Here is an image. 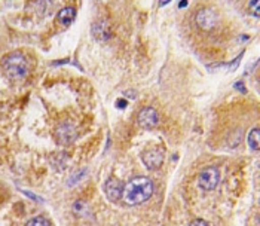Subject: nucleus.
Listing matches in <instances>:
<instances>
[{
    "label": "nucleus",
    "mask_w": 260,
    "mask_h": 226,
    "mask_svg": "<svg viewBox=\"0 0 260 226\" xmlns=\"http://www.w3.org/2000/svg\"><path fill=\"white\" fill-rule=\"evenodd\" d=\"M153 195V183L147 177H134L126 185H123L122 198L129 206H139L146 203Z\"/></svg>",
    "instance_id": "nucleus-1"
},
{
    "label": "nucleus",
    "mask_w": 260,
    "mask_h": 226,
    "mask_svg": "<svg viewBox=\"0 0 260 226\" xmlns=\"http://www.w3.org/2000/svg\"><path fill=\"white\" fill-rule=\"evenodd\" d=\"M2 69L6 73L8 78L11 79H22L27 72H28V62L25 60V57L15 51V52H9L2 58Z\"/></svg>",
    "instance_id": "nucleus-2"
},
{
    "label": "nucleus",
    "mask_w": 260,
    "mask_h": 226,
    "mask_svg": "<svg viewBox=\"0 0 260 226\" xmlns=\"http://www.w3.org/2000/svg\"><path fill=\"white\" fill-rule=\"evenodd\" d=\"M220 182V171L216 167H207L200 173L198 185L202 190H213Z\"/></svg>",
    "instance_id": "nucleus-3"
},
{
    "label": "nucleus",
    "mask_w": 260,
    "mask_h": 226,
    "mask_svg": "<svg viewBox=\"0 0 260 226\" xmlns=\"http://www.w3.org/2000/svg\"><path fill=\"white\" fill-rule=\"evenodd\" d=\"M195 22L202 30H211V28H214L217 25L219 15L211 8H202V9L198 11V14L195 17Z\"/></svg>",
    "instance_id": "nucleus-4"
},
{
    "label": "nucleus",
    "mask_w": 260,
    "mask_h": 226,
    "mask_svg": "<svg viewBox=\"0 0 260 226\" xmlns=\"http://www.w3.org/2000/svg\"><path fill=\"white\" fill-rule=\"evenodd\" d=\"M137 122L146 130H152L158 123V112L153 107H144L137 115Z\"/></svg>",
    "instance_id": "nucleus-5"
},
{
    "label": "nucleus",
    "mask_w": 260,
    "mask_h": 226,
    "mask_svg": "<svg viewBox=\"0 0 260 226\" xmlns=\"http://www.w3.org/2000/svg\"><path fill=\"white\" fill-rule=\"evenodd\" d=\"M104 192H106V197L109 201L112 203H118L120 198H122V193H123V183L120 182L119 179H109L104 185Z\"/></svg>",
    "instance_id": "nucleus-6"
},
{
    "label": "nucleus",
    "mask_w": 260,
    "mask_h": 226,
    "mask_svg": "<svg viewBox=\"0 0 260 226\" xmlns=\"http://www.w3.org/2000/svg\"><path fill=\"white\" fill-rule=\"evenodd\" d=\"M164 163V152L159 149H150L143 153V164L149 170H156Z\"/></svg>",
    "instance_id": "nucleus-7"
},
{
    "label": "nucleus",
    "mask_w": 260,
    "mask_h": 226,
    "mask_svg": "<svg viewBox=\"0 0 260 226\" xmlns=\"http://www.w3.org/2000/svg\"><path fill=\"white\" fill-rule=\"evenodd\" d=\"M75 18H76V9L72 8V6L62 8L60 12H58V15H57V21L60 22L61 25H64V27L70 25L75 21Z\"/></svg>",
    "instance_id": "nucleus-8"
},
{
    "label": "nucleus",
    "mask_w": 260,
    "mask_h": 226,
    "mask_svg": "<svg viewBox=\"0 0 260 226\" xmlns=\"http://www.w3.org/2000/svg\"><path fill=\"white\" fill-rule=\"evenodd\" d=\"M248 144L253 150H259L260 144V133L259 128H253L250 133H248Z\"/></svg>",
    "instance_id": "nucleus-9"
},
{
    "label": "nucleus",
    "mask_w": 260,
    "mask_h": 226,
    "mask_svg": "<svg viewBox=\"0 0 260 226\" xmlns=\"http://www.w3.org/2000/svg\"><path fill=\"white\" fill-rule=\"evenodd\" d=\"M25 226H51V223L45 217H33L25 223Z\"/></svg>",
    "instance_id": "nucleus-10"
},
{
    "label": "nucleus",
    "mask_w": 260,
    "mask_h": 226,
    "mask_svg": "<svg viewBox=\"0 0 260 226\" xmlns=\"http://www.w3.org/2000/svg\"><path fill=\"white\" fill-rule=\"evenodd\" d=\"M189 226H210V223L207 220H204V219H195V220L190 222Z\"/></svg>",
    "instance_id": "nucleus-11"
},
{
    "label": "nucleus",
    "mask_w": 260,
    "mask_h": 226,
    "mask_svg": "<svg viewBox=\"0 0 260 226\" xmlns=\"http://www.w3.org/2000/svg\"><path fill=\"white\" fill-rule=\"evenodd\" d=\"M250 8L253 9L254 15L257 17V15H259V0H253V2H250Z\"/></svg>",
    "instance_id": "nucleus-12"
},
{
    "label": "nucleus",
    "mask_w": 260,
    "mask_h": 226,
    "mask_svg": "<svg viewBox=\"0 0 260 226\" xmlns=\"http://www.w3.org/2000/svg\"><path fill=\"white\" fill-rule=\"evenodd\" d=\"M116 106H118V107H125V106H126V102H123V100H118Z\"/></svg>",
    "instance_id": "nucleus-13"
}]
</instances>
